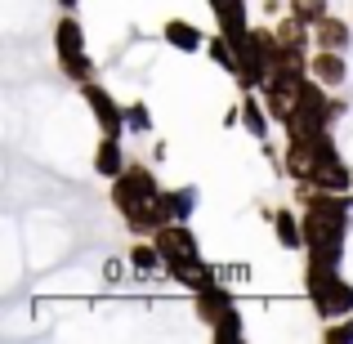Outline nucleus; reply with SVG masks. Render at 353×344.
Instances as JSON below:
<instances>
[{"label":"nucleus","instance_id":"f257e3e1","mask_svg":"<svg viewBox=\"0 0 353 344\" xmlns=\"http://www.w3.org/2000/svg\"><path fill=\"white\" fill-rule=\"evenodd\" d=\"M353 224V192H327L318 188L304 206V255L318 264L340 268L345 259V237Z\"/></svg>","mask_w":353,"mask_h":344},{"label":"nucleus","instance_id":"f03ea898","mask_svg":"<svg viewBox=\"0 0 353 344\" xmlns=\"http://www.w3.org/2000/svg\"><path fill=\"white\" fill-rule=\"evenodd\" d=\"M304 282H309V300L318 309V318H345V313H353V286L340 277V268L309 259L304 264Z\"/></svg>","mask_w":353,"mask_h":344},{"label":"nucleus","instance_id":"7ed1b4c3","mask_svg":"<svg viewBox=\"0 0 353 344\" xmlns=\"http://www.w3.org/2000/svg\"><path fill=\"white\" fill-rule=\"evenodd\" d=\"M340 112H345V99H327V85L309 77L295 90V112L286 121V130H331V121Z\"/></svg>","mask_w":353,"mask_h":344},{"label":"nucleus","instance_id":"20e7f679","mask_svg":"<svg viewBox=\"0 0 353 344\" xmlns=\"http://www.w3.org/2000/svg\"><path fill=\"white\" fill-rule=\"evenodd\" d=\"M54 50H59V68L63 77L72 81H94V59L85 54V32H81V23L72 18V9L59 18V27H54Z\"/></svg>","mask_w":353,"mask_h":344},{"label":"nucleus","instance_id":"39448f33","mask_svg":"<svg viewBox=\"0 0 353 344\" xmlns=\"http://www.w3.org/2000/svg\"><path fill=\"white\" fill-rule=\"evenodd\" d=\"M161 197V183H157V174L148 170L143 161H125V170L112 179V206L121 215H130L134 206H143V201H157Z\"/></svg>","mask_w":353,"mask_h":344},{"label":"nucleus","instance_id":"423d86ee","mask_svg":"<svg viewBox=\"0 0 353 344\" xmlns=\"http://www.w3.org/2000/svg\"><path fill=\"white\" fill-rule=\"evenodd\" d=\"M81 99H85L90 103V112H94V121H99V130H103V134H112V139H121L125 134V108L117 103L112 94H108L103 85H99V81H85V85H81Z\"/></svg>","mask_w":353,"mask_h":344},{"label":"nucleus","instance_id":"0eeeda50","mask_svg":"<svg viewBox=\"0 0 353 344\" xmlns=\"http://www.w3.org/2000/svg\"><path fill=\"white\" fill-rule=\"evenodd\" d=\"M309 77L322 81V85H345L349 77V63H345V50H313L309 54Z\"/></svg>","mask_w":353,"mask_h":344},{"label":"nucleus","instance_id":"6e6552de","mask_svg":"<svg viewBox=\"0 0 353 344\" xmlns=\"http://www.w3.org/2000/svg\"><path fill=\"white\" fill-rule=\"evenodd\" d=\"M313 183L327 192H353V170L340 161V152H327L318 165H313Z\"/></svg>","mask_w":353,"mask_h":344},{"label":"nucleus","instance_id":"1a4fd4ad","mask_svg":"<svg viewBox=\"0 0 353 344\" xmlns=\"http://www.w3.org/2000/svg\"><path fill=\"white\" fill-rule=\"evenodd\" d=\"M197 201H201V192L192 188H174V192H161L157 197V206H161V215H165V224H188L192 219V210H197Z\"/></svg>","mask_w":353,"mask_h":344},{"label":"nucleus","instance_id":"9d476101","mask_svg":"<svg viewBox=\"0 0 353 344\" xmlns=\"http://www.w3.org/2000/svg\"><path fill=\"white\" fill-rule=\"evenodd\" d=\"M197 313H201V322H206L210 331L219 327L224 318H233V300H228V291L224 286H206V291H197Z\"/></svg>","mask_w":353,"mask_h":344},{"label":"nucleus","instance_id":"9b49d317","mask_svg":"<svg viewBox=\"0 0 353 344\" xmlns=\"http://www.w3.org/2000/svg\"><path fill=\"white\" fill-rule=\"evenodd\" d=\"M349 41H353V27L345 23V18L327 14L322 23H313V45H318V50H345Z\"/></svg>","mask_w":353,"mask_h":344},{"label":"nucleus","instance_id":"f8f14e48","mask_svg":"<svg viewBox=\"0 0 353 344\" xmlns=\"http://www.w3.org/2000/svg\"><path fill=\"white\" fill-rule=\"evenodd\" d=\"M273 232L286 250H304V215H295L291 206L273 210Z\"/></svg>","mask_w":353,"mask_h":344},{"label":"nucleus","instance_id":"ddd939ff","mask_svg":"<svg viewBox=\"0 0 353 344\" xmlns=\"http://www.w3.org/2000/svg\"><path fill=\"white\" fill-rule=\"evenodd\" d=\"M125 170V156H121V139L103 134L94 148V174H103V179H117V174Z\"/></svg>","mask_w":353,"mask_h":344},{"label":"nucleus","instance_id":"4468645a","mask_svg":"<svg viewBox=\"0 0 353 344\" xmlns=\"http://www.w3.org/2000/svg\"><path fill=\"white\" fill-rule=\"evenodd\" d=\"M165 224V215H161V206L157 201H143V206H134L125 215V228L134 232V237H157V228Z\"/></svg>","mask_w":353,"mask_h":344},{"label":"nucleus","instance_id":"2eb2a0df","mask_svg":"<svg viewBox=\"0 0 353 344\" xmlns=\"http://www.w3.org/2000/svg\"><path fill=\"white\" fill-rule=\"evenodd\" d=\"M237 112H241V125L250 130V139H264V134H268V121H273V117H268L264 99H250V94H246Z\"/></svg>","mask_w":353,"mask_h":344},{"label":"nucleus","instance_id":"dca6fc26","mask_svg":"<svg viewBox=\"0 0 353 344\" xmlns=\"http://www.w3.org/2000/svg\"><path fill=\"white\" fill-rule=\"evenodd\" d=\"M165 41L174 45V50H201V32L192 23H183V18H170V23H165Z\"/></svg>","mask_w":353,"mask_h":344},{"label":"nucleus","instance_id":"f3484780","mask_svg":"<svg viewBox=\"0 0 353 344\" xmlns=\"http://www.w3.org/2000/svg\"><path fill=\"white\" fill-rule=\"evenodd\" d=\"M130 264H134L139 273H152V268H161L165 259H161V250H157V241L148 237V241H139V246H130Z\"/></svg>","mask_w":353,"mask_h":344},{"label":"nucleus","instance_id":"a211bd4d","mask_svg":"<svg viewBox=\"0 0 353 344\" xmlns=\"http://www.w3.org/2000/svg\"><path fill=\"white\" fill-rule=\"evenodd\" d=\"M291 14L295 18H304V23H322V18H327L331 14V5H327V0H291Z\"/></svg>","mask_w":353,"mask_h":344},{"label":"nucleus","instance_id":"6ab92c4d","mask_svg":"<svg viewBox=\"0 0 353 344\" xmlns=\"http://www.w3.org/2000/svg\"><path fill=\"white\" fill-rule=\"evenodd\" d=\"M125 125L143 134V130H152V112H148L143 103H130V108H125Z\"/></svg>","mask_w":353,"mask_h":344},{"label":"nucleus","instance_id":"aec40b11","mask_svg":"<svg viewBox=\"0 0 353 344\" xmlns=\"http://www.w3.org/2000/svg\"><path fill=\"white\" fill-rule=\"evenodd\" d=\"M322 336H327L331 344H345V340H353V318H349V322H340V327H327Z\"/></svg>","mask_w":353,"mask_h":344},{"label":"nucleus","instance_id":"412c9836","mask_svg":"<svg viewBox=\"0 0 353 344\" xmlns=\"http://www.w3.org/2000/svg\"><path fill=\"white\" fill-rule=\"evenodd\" d=\"M59 5H63V9H77V0H59Z\"/></svg>","mask_w":353,"mask_h":344}]
</instances>
